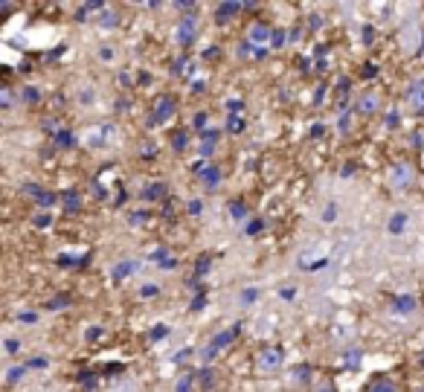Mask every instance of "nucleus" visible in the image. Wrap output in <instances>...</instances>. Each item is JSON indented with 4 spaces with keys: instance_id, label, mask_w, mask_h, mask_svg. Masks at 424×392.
I'll use <instances>...</instances> for the list:
<instances>
[{
    "instance_id": "nucleus-44",
    "label": "nucleus",
    "mask_w": 424,
    "mask_h": 392,
    "mask_svg": "<svg viewBox=\"0 0 424 392\" xmlns=\"http://www.w3.org/2000/svg\"><path fill=\"white\" fill-rule=\"evenodd\" d=\"M204 125H206V113L198 111V116H195V128H204Z\"/></svg>"
},
{
    "instance_id": "nucleus-30",
    "label": "nucleus",
    "mask_w": 424,
    "mask_h": 392,
    "mask_svg": "<svg viewBox=\"0 0 424 392\" xmlns=\"http://www.w3.org/2000/svg\"><path fill=\"white\" fill-rule=\"evenodd\" d=\"M79 102H82V105H93V102H96V88H82Z\"/></svg>"
},
{
    "instance_id": "nucleus-25",
    "label": "nucleus",
    "mask_w": 424,
    "mask_h": 392,
    "mask_svg": "<svg viewBox=\"0 0 424 392\" xmlns=\"http://www.w3.org/2000/svg\"><path fill=\"white\" fill-rule=\"evenodd\" d=\"M55 143L67 148V146H76L79 140H76V134H73V131H59V134H55Z\"/></svg>"
},
{
    "instance_id": "nucleus-20",
    "label": "nucleus",
    "mask_w": 424,
    "mask_h": 392,
    "mask_svg": "<svg viewBox=\"0 0 424 392\" xmlns=\"http://www.w3.org/2000/svg\"><path fill=\"white\" fill-rule=\"evenodd\" d=\"M3 351H6V358L21 355V351H24V340H17V337H6V340H3Z\"/></svg>"
},
{
    "instance_id": "nucleus-21",
    "label": "nucleus",
    "mask_w": 424,
    "mask_h": 392,
    "mask_svg": "<svg viewBox=\"0 0 424 392\" xmlns=\"http://www.w3.org/2000/svg\"><path fill=\"white\" fill-rule=\"evenodd\" d=\"M32 227H38V230H50V227H52V215H50L47 209H41L38 215H32Z\"/></svg>"
},
{
    "instance_id": "nucleus-45",
    "label": "nucleus",
    "mask_w": 424,
    "mask_h": 392,
    "mask_svg": "<svg viewBox=\"0 0 424 392\" xmlns=\"http://www.w3.org/2000/svg\"><path fill=\"white\" fill-rule=\"evenodd\" d=\"M413 146H424V134H413Z\"/></svg>"
},
{
    "instance_id": "nucleus-17",
    "label": "nucleus",
    "mask_w": 424,
    "mask_h": 392,
    "mask_svg": "<svg viewBox=\"0 0 424 392\" xmlns=\"http://www.w3.org/2000/svg\"><path fill=\"white\" fill-rule=\"evenodd\" d=\"M259 297H262V290H259L256 285H250V288H244V290L239 293V302H241L244 308H250V305H253Z\"/></svg>"
},
{
    "instance_id": "nucleus-11",
    "label": "nucleus",
    "mask_w": 424,
    "mask_h": 392,
    "mask_svg": "<svg viewBox=\"0 0 424 392\" xmlns=\"http://www.w3.org/2000/svg\"><path fill=\"white\" fill-rule=\"evenodd\" d=\"M192 41H195V18H183L181 27H178V44L189 47Z\"/></svg>"
},
{
    "instance_id": "nucleus-37",
    "label": "nucleus",
    "mask_w": 424,
    "mask_h": 392,
    "mask_svg": "<svg viewBox=\"0 0 424 392\" xmlns=\"http://www.w3.org/2000/svg\"><path fill=\"white\" fill-rule=\"evenodd\" d=\"M102 335H105V331H102L99 326H96V328H87V331H85V340H87V343H93V340H99Z\"/></svg>"
},
{
    "instance_id": "nucleus-9",
    "label": "nucleus",
    "mask_w": 424,
    "mask_h": 392,
    "mask_svg": "<svg viewBox=\"0 0 424 392\" xmlns=\"http://www.w3.org/2000/svg\"><path fill=\"white\" fill-rule=\"evenodd\" d=\"M395 314H413L418 308V297H413V293H398V297H393V305H390Z\"/></svg>"
},
{
    "instance_id": "nucleus-47",
    "label": "nucleus",
    "mask_w": 424,
    "mask_h": 392,
    "mask_svg": "<svg viewBox=\"0 0 424 392\" xmlns=\"http://www.w3.org/2000/svg\"><path fill=\"white\" fill-rule=\"evenodd\" d=\"M421 363H424V351H421Z\"/></svg>"
},
{
    "instance_id": "nucleus-43",
    "label": "nucleus",
    "mask_w": 424,
    "mask_h": 392,
    "mask_svg": "<svg viewBox=\"0 0 424 392\" xmlns=\"http://www.w3.org/2000/svg\"><path fill=\"white\" fill-rule=\"evenodd\" d=\"M166 335H169V328H166V326H157V328L151 331V337H154V340H157V337H166Z\"/></svg>"
},
{
    "instance_id": "nucleus-22",
    "label": "nucleus",
    "mask_w": 424,
    "mask_h": 392,
    "mask_svg": "<svg viewBox=\"0 0 424 392\" xmlns=\"http://www.w3.org/2000/svg\"><path fill=\"white\" fill-rule=\"evenodd\" d=\"M175 392H195V375H181L178 384H175Z\"/></svg>"
},
{
    "instance_id": "nucleus-19",
    "label": "nucleus",
    "mask_w": 424,
    "mask_h": 392,
    "mask_svg": "<svg viewBox=\"0 0 424 392\" xmlns=\"http://www.w3.org/2000/svg\"><path fill=\"white\" fill-rule=\"evenodd\" d=\"M262 232H264V218H250L244 224V235H247V239H256V235H262Z\"/></svg>"
},
{
    "instance_id": "nucleus-8",
    "label": "nucleus",
    "mask_w": 424,
    "mask_h": 392,
    "mask_svg": "<svg viewBox=\"0 0 424 392\" xmlns=\"http://www.w3.org/2000/svg\"><path fill=\"white\" fill-rule=\"evenodd\" d=\"M407 230H410V215L404 212V209H395V212L390 215V221H387V232L398 239V235H404Z\"/></svg>"
},
{
    "instance_id": "nucleus-2",
    "label": "nucleus",
    "mask_w": 424,
    "mask_h": 392,
    "mask_svg": "<svg viewBox=\"0 0 424 392\" xmlns=\"http://www.w3.org/2000/svg\"><path fill=\"white\" fill-rule=\"evenodd\" d=\"M387 183H390V189L398 192V195L407 192V189L416 183V169H413V163H407V160L393 163L390 172H387Z\"/></svg>"
},
{
    "instance_id": "nucleus-23",
    "label": "nucleus",
    "mask_w": 424,
    "mask_h": 392,
    "mask_svg": "<svg viewBox=\"0 0 424 392\" xmlns=\"http://www.w3.org/2000/svg\"><path fill=\"white\" fill-rule=\"evenodd\" d=\"M27 366H9V372H6V384H17V381H21L24 375H27Z\"/></svg>"
},
{
    "instance_id": "nucleus-14",
    "label": "nucleus",
    "mask_w": 424,
    "mask_h": 392,
    "mask_svg": "<svg viewBox=\"0 0 424 392\" xmlns=\"http://www.w3.org/2000/svg\"><path fill=\"white\" fill-rule=\"evenodd\" d=\"M96 21H99L102 29H117L120 27V15L113 12V9H102V15L96 18Z\"/></svg>"
},
{
    "instance_id": "nucleus-32",
    "label": "nucleus",
    "mask_w": 424,
    "mask_h": 392,
    "mask_svg": "<svg viewBox=\"0 0 424 392\" xmlns=\"http://www.w3.org/2000/svg\"><path fill=\"white\" fill-rule=\"evenodd\" d=\"M166 195V183H160V181H154V186L146 192V198H163Z\"/></svg>"
},
{
    "instance_id": "nucleus-46",
    "label": "nucleus",
    "mask_w": 424,
    "mask_h": 392,
    "mask_svg": "<svg viewBox=\"0 0 424 392\" xmlns=\"http://www.w3.org/2000/svg\"><path fill=\"white\" fill-rule=\"evenodd\" d=\"M317 392H337L334 386H323V389H317Z\"/></svg>"
},
{
    "instance_id": "nucleus-1",
    "label": "nucleus",
    "mask_w": 424,
    "mask_h": 392,
    "mask_svg": "<svg viewBox=\"0 0 424 392\" xmlns=\"http://www.w3.org/2000/svg\"><path fill=\"white\" fill-rule=\"evenodd\" d=\"M253 369L259 375H276L279 369H285V349L282 346H267L262 349L256 360H253Z\"/></svg>"
},
{
    "instance_id": "nucleus-15",
    "label": "nucleus",
    "mask_w": 424,
    "mask_h": 392,
    "mask_svg": "<svg viewBox=\"0 0 424 392\" xmlns=\"http://www.w3.org/2000/svg\"><path fill=\"white\" fill-rule=\"evenodd\" d=\"M239 9H241V4H221V6L215 9V21H218V24H227Z\"/></svg>"
},
{
    "instance_id": "nucleus-24",
    "label": "nucleus",
    "mask_w": 424,
    "mask_h": 392,
    "mask_svg": "<svg viewBox=\"0 0 424 392\" xmlns=\"http://www.w3.org/2000/svg\"><path fill=\"white\" fill-rule=\"evenodd\" d=\"M12 105H15V93H12V88H3L0 90V108L12 111Z\"/></svg>"
},
{
    "instance_id": "nucleus-38",
    "label": "nucleus",
    "mask_w": 424,
    "mask_h": 392,
    "mask_svg": "<svg viewBox=\"0 0 424 392\" xmlns=\"http://www.w3.org/2000/svg\"><path fill=\"white\" fill-rule=\"evenodd\" d=\"M47 363H50L47 358H32V360H27L24 366H27V369H47Z\"/></svg>"
},
{
    "instance_id": "nucleus-18",
    "label": "nucleus",
    "mask_w": 424,
    "mask_h": 392,
    "mask_svg": "<svg viewBox=\"0 0 424 392\" xmlns=\"http://www.w3.org/2000/svg\"><path fill=\"white\" fill-rule=\"evenodd\" d=\"M111 273H113V279H128L131 273H137V262H120Z\"/></svg>"
},
{
    "instance_id": "nucleus-16",
    "label": "nucleus",
    "mask_w": 424,
    "mask_h": 392,
    "mask_svg": "<svg viewBox=\"0 0 424 392\" xmlns=\"http://www.w3.org/2000/svg\"><path fill=\"white\" fill-rule=\"evenodd\" d=\"M366 392H398V386L390 378H375L369 386H366Z\"/></svg>"
},
{
    "instance_id": "nucleus-36",
    "label": "nucleus",
    "mask_w": 424,
    "mask_h": 392,
    "mask_svg": "<svg viewBox=\"0 0 424 392\" xmlns=\"http://www.w3.org/2000/svg\"><path fill=\"white\" fill-rule=\"evenodd\" d=\"M17 320H21L24 326H35L38 323V314L35 311H21V317H17Z\"/></svg>"
},
{
    "instance_id": "nucleus-42",
    "label": "nucleus",
    "mask_w": 424,
    "mask_h": 392,
    "mask_svg": "<svg viewBox=\"0 0 424 392\" xmlns=\"http://www.w3.org/2000/svg\"><path fill=\"white\" fill-rule=\"evenodd\" d=\"M64 204H67L70 209H79V195H67V198H64Z\"/></svg>"
},
{
    "instance_id": "nucleus-26",
    "label": "nucleus",
    "mask_w": 424,
    "mask_h": 392,
    "mask_svg": "<svg viewBox=\"0 0 424 392\" xmlns=\"http://www.w3.org/2000/svg\"><path fill=\"white\" fill-rule=\"evenodd\" d=\"M349 128H352V113H349V111H340V116H337V131L346 134Z\"/></svg>"
},
{
    "instance_id": "nucleus-10",
    "label": "nucleus",
    "mask_w": 424,
    "mask_h": 392,
    "mask_svg": "<svg viewBox=\"0 0 424 392\" xmlns=\"http://www.w3.org/2000/svg\"><path fill=\"white\" fill-rule=\"evenodd\" d=\"M171 116H175V99L163 96V99H157V105H154V122H166Z\"/></svg>"
},
{
    "instance_id": "nucleus-40",
    "label": "nucleus",
    "mask_w": 424,
    "mask_h": 392,
    "mask_svg": "<svg viewBox=\"0 0 424 392\" xmlns=\"http://www.w3.org/2000/svg\"><path fill=\"white\" fill-rule=\"evenodd\" d=\"M227 128H229V131H241V128H244V122L239 120V116H233V113H229V120H227Z\"/></svg>"
},
{
    "instance_id": "nucleus-6",
    "label": "nucleus",
    "mask_w": 424,
    "mask_h": 392,
    "mask_svg": "<svg viewBox=\"0 0 424 392\" xmlns=\"http://www.w3.org/2000/svg\"><path fill=\"white\" fill-rule=\"evenodd\" d=\"M381 108H383V102H381V93L378 90H363L358 96V105H355V111L360 116H375V113H381Z\"/></svg>"
},
{
    "instance_id": "nucleus-27",
    "label": "nucleus",
    "mask_w": 424,
    "mask_h": 392,
    "mask_svg": "<svg viewBox=\"0 0 424 392\" xmlns=\"http://www.w3.org/2000/svg\"><path fill=\"white\" fill-rule=\"evenodd\" d=\"M297 293H299V290H297L294 285H282V288H279V300H282V302H294Z\"/></svg>"
},
{
    "instance_id": "nucleus-29",
    "label": "nucleus",
    "mask_w": 424,
    "mask_h": 392,
    "mask_svg": "<svg viewBox=\"0 0 424 392\" xmlns=\"http://www.w3.org/2000/svg\"><path fill=\"white\" fill-rule=\"evenodd\" d=\"M160 297V285H143L140 288V300H154Z\"/></svg>"
},
{
    "instance_id": "nucleus-3",
    "label": "nucleus",
    "mask_w": 424,
    "mask_h": 392,
    "mask_svg": "<svg viewBox=\"0 0 424 392\" xmlns=\"http://www.w3.org/2000/svg\"><path fill=\"white\" fill-rule=\"evenodd\" d=\"M117 143V128L113 125H93L85 131V146L93 148V151H102V148H111Z\"/></svg>"
},
{
    "instance_id": "nucleus-5",
    "label": "nucleus",
    "mask_w": 424,
    "mask_h": 392,
    "mask_svg": "<svg viewBox=\"0 0 424 392\" xmlns=\"http://www.w3.org/2000/svg\"><path fill=\"white\" fill-rule=\"evenodd\" d=\"M271 41H274V29L271 27L262 24V21L250 24V29H247V44L250 47H253V50H264V47H271Z\"/></svg>"
},
{
    "instance_id": "nucleus-34",
    "label": "nucleus",
    "mask_w": 424,
    "mask_h": 392,
    "mask_svg": "<svg viewBox=\"0 0 424 392\" xmlns=\"http://www.w3.org/2000/svg\"><path fill=\"white\" fill-rule=\"evenodd\" d=\"M372 41H375V27H372V24H366V27H363V44H366V47H372Z\"/></svg>"
},
{
    "instance_id": "nucleus-13",
    "label": "nucleus",
    "mask_w": 424,
    "mask_h": 392,
    "mask_svg": "<svg viewBox=\"0 0 424 392\" xmlns=\"http://www.w3.org/2000/svg\"><path fill=\"white\" fill-rule=\"evenodd\" d=\"M407 99H410V105H413V111L424 116V88H421V85H413V88H410V93H407Z\"/></svg>"
},
{
    "instance_id": "nucleus-7",
    "label": "nucleus",
    "mask_w": 424,
    "mask_h": 392,
    "mask_svg": "<svg viewBox=\"0 0 424 392\" xmlns=\"http://www.w3.org/2000/svg\"><path fill=\"white\" fill-rule=\"evenodd\" d=\"M198 178H201V186H204V189H218L224 172H221V166L204 160V163H198Z\"/></svg>"
},
{
    "instance_id": "nucleus-41",
    "label": "nucleus",
    "mask_w": 424,
    "mask_h": 392,
    "mask_svg": "<svg viewBox=\"0 0 424 392\" xmlns=\"http://www.w3.org/2000/svg\"><path fill=\"white\" fill-rule=\"evenodd\" d=\"M204 212V204L195 198V201H189V215H201Z\"/></svg>"
},
{
    "instance_id": "nucleus-28",
    "label": "nucleus",
    "mask_w": 424,
    "mask_h": 392,
    "mask_svg": "<svg viewBox=\"0 0 424 392\" xmlns=\"http://www.w3.org/2000/svg\"><path fill=\"white\" fill-rule=\"evenodd\" d=\"M38 99H41V93H38V88H24V90H21V102L35 105Z\"/></svg>"
},
{
    "instance_id": "nucleus-35",
    "label": "nucleus",
    "mask_w": 424,
    "mask_h": 392,
    "mask_svg": "<svg viewBox=\"0 0 424 392\" xmlns=\"http://www.w3.org/2000/svg\"><path fill=\"white\" fill-rule=\"evenodd\" d=\"M99 58H102V62H113V58H117V50H113V47H99Z\"/></svg>"
},
{
    "instance_id": "nucleus-12",
    "label": "nucleus",
    "mask_w": 424,
    "mask_h": 392,
    "mask_svg": "<svg viewBox=\"0 0 424 392\" xmlns=\"http://www.w3.org/2000/svg\"><path fill=\"white\" fill-rule=\"evenodd\" d=\"M227 215H229V218H233L236 224H247V221H250V209H247L244 201H229V204H227Z\"/></svg>"
},
{
    "instance_id": "nucleus-31",
    "label": "nucleus",
    "mask_w": 424,
    "mask_h": 392,
    "mask_svg": "<svg viewBox=\"0 0 424 392\" xmlns=\"http://www.w3.org/2000/svg\"><path fill=\"white\" fill-rule=\"evenodd\" d=\"M320 218L325 221V224H332L334 218H337V204H325V209H323V215Z\"/></svg>"
},
{
    "instance_id": "nucleus-33",
    "label": "nucleus",
    "mask_w": 424,
    "mask_h": 392,
    "mask_svg": "<svg viewBox=\"0 0 424 392\" xmlns=\"http://www.w3.org/2000/svg\"><path fill=\"white\" fill-rule=\"evenodd\" d=\"M67 305H70V297H67V293H62V297H55L47 308H50V311H59V308H67Z\"/></svg>"
},
{
    "instance_id": "nucleus-39",
    "label": "nucleus",
    "mask_w": 424,
    "mask_h": 392,
    "mask_svg": "<svg viewBox=\"0 0 424 392\" xmlns=\"http://www.w3.org/2000/svg\"><path fill=\"white\" fill-rule=\"evenodd\" d=\"M285 41H288V35L274 29V41H271V47H274V50H279V47H285Z\"/></svg>"
},
{
    "instance_id": "nucleus-4",
    "label": "nucleus",
    "mask_w": 424,
    "mask_h": 392,
    "mask_svg": "<svg viewBox=\"0 0 424 392\" xmlns=\"http://www.w3.org/2000/svg\"><path fill=\"white\" fill-rule=\"evenodd\" d=\"M236 335H239V326H233V328H224V331H218V335L215 337H212L209 340V346L201 351V358L204 360H215L218 355H221V351L229 346V343H233L236 340Z\"/></svg>"
}]
</instances>
